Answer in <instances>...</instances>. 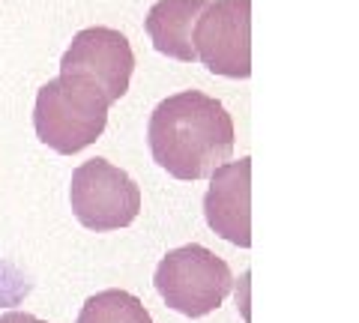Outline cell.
Masks as SVG:
<instances>
[{
  "label": "cell",
  "instance_id": "cell-6",
  "mask_svg": "<svg viewBox=\"0 0 359 323\" xmlns=\"http://www.w3.org/2000/svg\"><path fill=\"white\" fill-rule=\"evenodd\" d=\"M195 57L224 78L252 75V0H210L195 21Z\"/></svg>",
  "mask_w": 359,
  "mask_h": 323
},
{
  "label": "cell",
  "instance_id": "cell-5",
  "mask_svg": "<svg viewBox=\"0 0 359 323\" xmlns=\"http://www.w3.org/2000/svg\"><path fill=\"white\" fill-rule=\"evenodd\" d=\"M135 72V54L129 39L111 27L78 30L60 57V78H69L102 93L108 105L126 96Z\"/></svg>",
  "mask_w": 359,
  "mask_h": 323
},
{
  "label": "cell",
  "instance_id": "cell-1",
  "mask_svg": "<svg viewBox=\"0 0 359 323\" xmlns=\"http://www.w3.org/2000/svg\"><path fill=\"white\" fill-rule=\"evenodd\" d=\"M153 162L177 180H207L233 153V120L219 99L183 90L162 99L150 114Z\"/></svg>",
  "mask_w": 359,
  "mask_h": 323
},
{
  "label": "cell",
  "instance_id": "cell-8",
  "mask_svg": "<svg viewBox=\"0 0 359 323\" xmlns=\"http://www.w3.org/2000/svg\"><path fill=\"white\" fill-rule=\"evenodd\" d=\"M207 4L210 0H159L147 13V21H144V27H147L153 39V48L180 63L198 60L192 33H195V21L207 9Z\"/></svg>",
  "mask_w": 359,
  "mask_h": 323
},
{
  "label": "cell",
  "instance_id": "cell-10",
  "mask_svg": "<svg viewBox=\"0 0 359 323\" xmlns=\"http://www.w3.org/2000/svg\"><path fill=\"white\" fill-rule=\"evenodd\" d=\"M0 323H45V320L27 315V311H9V315L0 317Z\"/></svg>",
  "mask_w": 359,
  "mask_h": 323
},
{
  "label": "cell",
  "instance_id": "cell-3",
  "mask_svg": "<svg viewBox=\"0 0 359 323\" xmlns=\"http://www.w3.org/2000/svg\"><path fill=\"white\" fill-rule=\"evenodd\" d=\"M153 284L168 308L186 317H204L233 291V273L219 254L192 242L165 254L156 266Z\"/></svg>",
  "mask_w": 359,
  "mask_h": 323
},
{
  "label": "cell",
  "instance_id": "cell-9",
  "mask_svg": "<svg viewBox=\"0 0 359 323\" xmlns=\"http://www.w3.org/2000/svg\"><path fill=\"white\" fill-rule=\"evenodd\" d=\"M75 323H153V317L129 291H102L87 299Z\"/></svg>",
  "mask_w": 359,
  "mask_h": 323
},
{
  "label": "cell",
  "instance_id": "cell-4",
  "mask_svg": "<svg viewBox=\"0 0 359 323\" xmlns=\"http://www.w3.org/2000/svg\"><path fill=\"white\" fill-rule=\"evenodd\" d=\"M69 204L87 231L105 233L129 228L141 213V188L108 159L81 162L72 174Z\"/></svg>",
  "mask_w": 359,
  "mask_h": 323
},
{
  "label": "cell",
  "instance_id": "cell-7",
  "mask_svg": "<svg viewBox=\"0 0 359 323\" xmlns=\"http://www.w3.org/2000/svg\"><path fill=\"white\" fill-rule=\"evenodd\" d=\"M204 216L212 233L240 249L252 246V159L219 165L210 174Z\"/></svg>",
  "mask_w": 359,
  "mask_h": 323
},
{
  "label": "cell",
  "instance_id": "cell-2",
  "mask_svg": "<svg viewBox=\"0 0 359 323\" xmlns=\"http://www.w3.org/2000/svg\"><path fill=\"white\" fill-rule=\"evenodd\" d=\"M108 108L111 105L102 93L57 75L39 87L33 105V129L45 147L60 156H75L102 138Z\"/></svg>",
  "mask_w": 359,
  "mask_h": 323
}]
</instances>
